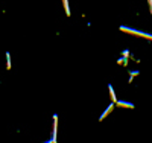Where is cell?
<instances>
[{
    "label": "cell",
    "mask_w": 152,
    "mask_h": 143,
    "mask_svg": "<svg viewBox=\"0 0 152 143\" xmlns=\"http://www.w3.org/2000/svg\"><path fill=\"white\" fill-rule=\"evenodd\" d=\"M120 31H123V32H128V34H134V35H140V37H146V38H149V40H152V35H149V34H145V32H140V31H134V29H129V28H120Z\"/></svg>",
    "instance_id": "cell-1"
},
{
    "label": "cell",
    "mask_w": 152,
    "mask_h": 143,
    "mask_svg": "<svg viewBox=\"0 0 152 143\" xmlns=\"http://www.w3.org/2000/svg\"><path fill=\"white\" fill-rule=\"evenodd\" d=\"M113 107H114V105H113V103H110V107H108V108H107V110L104 111V114H102V116H100V117H99V119H100V120H104V119L107 117V116H108V113H111V110H113Z\"/></svg>",
    "instance_id": "cell-2"
},
{
    "label": "cell",
    "mask_w": 152,
    "mask_h": 143,
    "mask_svg": "<svg viewBox=\"0 0 152 143\" xmlns=\"http://www.w3.org/2000/svg\"><path fill=\"white\" fill-rule=\"evenodd\" d=\"M117 105H119V107H125V108H134L132 103H129V102H123V100L117 102Z\"/></svg>",
    "instance_id": "cell-3"
},
{
    "label": "cell",
    "mask_w": 152,
    "mask_h": 143,
    "mask_svg": "<svg viewBox=\"0 0 152 143\" xmlns=\"http://www.w3.org/2000/svg\"><path fill=\"white\" fill-rule=\"evenodd\" d=\"M110 95H111V98H113V102H116L117 99H116V93H114V90H113V87L110 85Z\"/></svg>",
    "instance_id": "cell-4"
},
{
    "label": "cell",
    "mask_w": 152,
    "mask_h": 143,
    "mask_svg": "<svg viewBox=\"0 0 152 143\" xmlns=\"http://www.w3.org/2000/svg\"><path fill=\"white\" fill-rule=\"evenodd\" d=\"M64 2V8H66V12L67 14H70V9H69V3H67V0H62Z\"/></svg>",
    "instance_id": "cell-5"
},
{
    "label": "cell",
    "mask_w": 152,
    "mask_h": 143,
    "mask_svg": "<svg viewBox=\"0 0 152 143\" xmlns=\"http://www.w3.org/2000/svg\"><path fill=\"white\" fill-rule=\"evenodd\" d=\"M149 5H151V11H152V0H149Z\"/></svg>",
    "instance_id": "cell-6"
}]
</instances>
